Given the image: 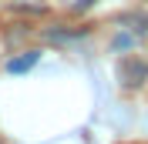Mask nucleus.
I'll use <instances>...</instances> for the list:
<instances>
[{"mask_svg":"<svg viewBox=\"0 0 148 144\" xmlns=\"http://www.w3.org/2000/svg\"><path fill=\"white\" fill-rule=\"evenodd\" d=\"M118 81L125 87H141L148 81V64L141 57H121L118 60Z\"/></svg>","mask_w":148,"mask_h":144,"instance_id":"f257e3e1","label":"nucleus"},{"mask_svg":"<svg viewBox=\"0 0 148 144\" xmlns=\"http://www.w3.org/2000/svg\"><path fill=\"white\" fill-rule=\"evenodd\" d=\"M37 57H40L37 50H27L24 57H17V60H10V64H7V71H10V74H24V71H30V67L37 64Z\"/></svg>","mask_w":148,"mask_h":144,"instance_id":"f03ea898","label":"nucleus"}]
</instances>
